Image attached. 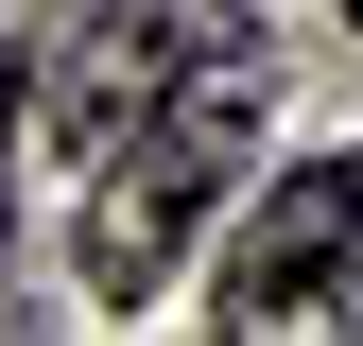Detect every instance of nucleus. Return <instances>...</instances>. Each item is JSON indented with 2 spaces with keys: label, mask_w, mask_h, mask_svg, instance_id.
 <instances>
[{
  "label": "nucleus",
  "mask_w": 363,
  "mask_h": 346,
  "mask_svg": "<svg viewBox=\"0 0 363 346\" xmlns=\"http://www.w3.org/2000/svg\"><path fill=\"white\" fill-rule=\"evenodd\" d=\"M259 121H277V69H259L225 18H191L173 69H156V104L86 156V294H156L173 260H191V225L225 208V173H242Z\"/></svg>",
  "instance_id": "f257e3e1"
},
{
  "label": "nucleus",
  "mask_w": 363,
  "mask_h": 346,
  "mask_svg": "<svg viewBox=\"0 0 363 346\" xmlns=\"http://www.w3.org/2000/svg\"><path fill=\"white\" fill-rule=\"evenodd\" d=\"M225 329H363V156L277 173V208L225 260Z\"/></svg>",
  "instance_id": "f03ea898"
},
{
  "label": "nucleus",
  "mask_w": 363,
  "mask_h": 346,
  "mask_svg": "<svg viewBox=\"0 0 363 346\" xmlns=\"http://www.w3.org/2000/svg\"><path fill=\"white\" fill-rule=\"evenodd\" d=\"M18 121H35V69H18V52H0V156H18Z\"/></svg>",
  "instance_id": "7ed1b4c3"
},
{
  "label": "nucleus",
  "mask_w": 363,
  "mask_h": 346,
  "mask_svg": "<svg viewBox=\"0 0 363 346\" xmlns=\"http://www.w3.org/2000/svg\"><path fill=\"white\" fill-rule=\"evenodd\" d=\"M346 18H363V0H346Z\"/></svg>",
  "instance_id": "20e7f679"
}]
</instances>
